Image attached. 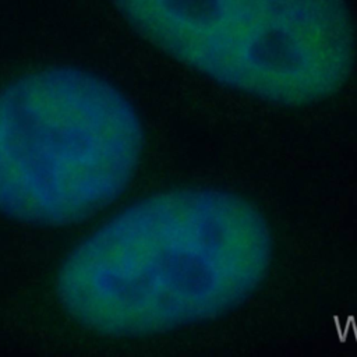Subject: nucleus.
<instances>
[{
  "label": "nucleus",
  "instance_id": "1",
  "mask_svg": "<svg viewBox=\"0 0 357 357\" xmlns=\"http://www.w3.org/2000/svg\"><path fill=\"white\" fill-rule=\"evenodd\" d=\"M272 259L271 226L254 202L180 187L138 199L79 241L56 289L68 315L92 332L152 336L233 311Z\"/></svg>",
  "mask_w": 357,
  "mask_h": 357
},
{
  "label": "nucleus",
  "instance_id": "2",
  "mask_svg": "<svg viewBox=\"0 0 357 357\" xmlns=\"http://www.w3.org/2000/svg\"><path fill=\"white\" fill-rule=\"evenodd\" d=\"M144 130L96 74L50 67L0 89V215L33 226L84 222L131 183Z\"/></svg>",
  "mask_w": 357,
  "mask_h": 357
},
{
  "label": "nucleus",
  "instance_id": "3",
  "mask_svg": "<svg viewBox=\"0 0 357 357\" xmlns=\"http://www.w3.org/2000/svg\"><path fill=\"white\" fill-rule=\"evenodd\" d=\"M151 45L201 75L282 106L339 92L357 40L344 0H116Z\"/></svg>",
  "mask_w": 357,
  "mask_h": 357
}]
</instances>
